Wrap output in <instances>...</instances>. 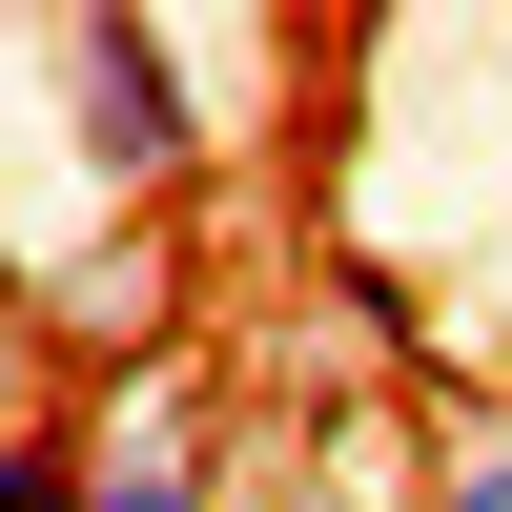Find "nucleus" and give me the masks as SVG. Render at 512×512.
<instances>
[{
	"label": "nucleus",
	"instance_id": "1",
	"mask_svg": "<svg viewBox=\"0 0 512 512\" xmlns=\"http://www.w3.org/2000/svg\"><path fill=\"white\" fill-rule=\"evenodd\" d=\"M82 431H103L82 512H226V431H185V390H144V410H82Z\"/></svg>",
	"mask_w": 512,
	"mask_h": 512
},
{
	"label": "nucleus",
	"instance_id": "4",
	"mask_svg": "<svg viewBox=\"0 0 512 512\" xmlns=\"http://www.w3.org/2000/svg\"><path fill=\"white\" fill-rule=\"evenodd\" d=\"M226 512H308V492H287V472H226Z\"/></svg>",
	"mask_w": 512,
	"mask_h": 512
},
{
	"label": "nucleus",
	"instance_id": "3",
	"mask_svg": "<svg viewBox=\"0 0 512 512\" xmlns=\"http://www.w3.org/2000/svg\"><path fill=\"white\" fill-rule=\"evenodd\" d=\"M82 472H103V431L62 410V431H21V451H0V512H82Z\"/></svg>",
	"mask_w": 512,
	"mask_h": 512
},
{
	"label": "nucleus",
	"instance_id": "2",
	"mask_svg": "<svg viewBox=\"0 0 512 512\" xmlns=\"http://www.w3.org/2000/svg\"><path fill=\"white\" fill-rule=\"evenodd\" d=\"M410 512H512V410H451L410 451Z\"/></svg>",
	"mask_w": 512,
	"mask_h": 512
}]
</instances>
